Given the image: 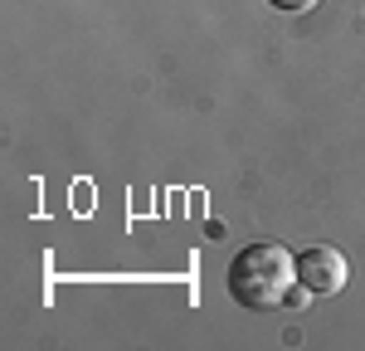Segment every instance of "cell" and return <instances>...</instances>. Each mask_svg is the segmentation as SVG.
I'll list each match as a JSON object with an SVG mask.
<instances>
[{
  "mask_svg": "<svg viewBox=\"0 0 365 351\" xmlns=\"http://www.w3.org/2000/svg\"><path fill=\"white\" fill-rule=\"evenodd\" d=\"M229 297L253 312H273L312 292L297 283V254H287L282 244H249L229 263Z\"/></svg>",
  "mask_w": 365,
  "mask_h": 351,
  "instance_id": "obj_1",
  "label": "cell"
},
{
  "mask_svg": "<svg viewBox=\"0 0 365 351\" xmlns=\"http://www.w3.org/2000/svg\"><path fill=\"white\" fill-rule=\"evenodd\" d=\"M346 278H351V263L341 249L331 244H312L297 254V283L312 292V297H336L346 288Z\"/></svg>",
  "mask_w": 365,
  "mask_h": 351,
  "instance_id": "obj_2",
  "label": "cell"
},
{
  "mask_svg": "<svg viewBox=\"0 0 365 351\" xmlns=\"http://www.w3.org/2000/svg\"><path fill=\"white\" fill-rule=\"evenodd\" d=\"M268 5H278V10H292V15H302V10H312L317 0H268Z\"/></svg>",
  "mask_w": 365,
  "mask_h": 351,
  "instance_id": "obj_3",
  "label": "cell"
}]
</instances>
